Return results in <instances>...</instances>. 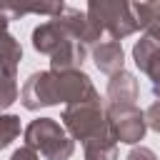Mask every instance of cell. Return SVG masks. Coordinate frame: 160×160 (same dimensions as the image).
<instances>
[{
    "mask_svg": "<svg viewBox=\"0 0 160 160\" xmlns=\"http://www.w3.org/2000/svg\"><path fill=\"white\" fill-rule=\"evenodd\" d=\"M32 48L40 55L50 58V70L52 72L80 70L85 58H88V48L80 45L55 18L40 22L32 30Z\"/></svg>",
    "mask_w": 160,
    "mask_h": 160,
    "instance_id": "6da1fadb",
    "label": "cell"
},
{
    "mask_svg": "<svg viewBox=\"0 0 160 160\" xmlns=\"http://www.w3.org/2000/svg\"><path fill=\"white\" fill-rule=\"evenodd\" d=\"M22 138H25V148L35 150L45 160H70L75 152L72 138L52 118H35L25 128Z\"/></svg>",
    "mask_w": 160,
    "mask_h": 160,
    "instance_id": "7a4b0ae2",
    "label": "cell"
},
{
    "mask_svg": "<svg viewBox=\"0 0 160 160\" xmlns=\"http://www.w3.org/2000/svg\"><path fill=\"white\" fill-rule=\"evenodd\" d=\"M62 128L70 132L72 142L80 140L82 145L95 140V138H108V118H105V105L102 98L92 102H78V105H65L62 110Z\"/></svg>",
    "mask_w": 160,
    "mask_h": 160,
    "instance_id": "3957f363",
    "label": "cell"
},
{
    "mask_svg": "<svg viewBox=\"0 0 160 160\" xmlns=\"http://www.w3.org/2000/svg\"><path fill=\"white\" fill-rule=\"evenodd\" d=\"M85 15L100 32H108L110 40H115V42H120L122 38L138 32V22H135L130 2H122V0H90Z\"/></svg>",
    "mask_w": 160,
    "mask_h": 160,
    "instance_id": "277c9868",
    "label": "cell"
},
{
    "mask_svg": "<svg viewBox=\"0 0 160 160\" xmlns=\"http://www.w3.org/2000/svg\"><path fill=\"white\" fill-rule=\"evenodd\" d=\"M105 118L115 142L138 145L148 132L145 115L138 105H105Z\"/></svg>",
    "mask_w": 160,
    "mask_h": 160,
    "instance_id": "5b68a950",
    "label": "cell"
},
{
    "mask_svg": "<svg viewBox=\"0 0 160 160\" xmlns=\"http://www.w3.org/2000/svg\"><path fill=\"white\" fill-rule=\"evenodd\" d=\"M20 102L25 110H40V108H52L60 102L58 98V82H55V72L52 70H40L32 72L22 90H20Z\"/></svg>",
    "mask_w": 160,
    "mask_h": 160,
    "instance_id": "8992f818",
    "label": "cell"
},
{
    "mask_svg": "<svg viewBox=\"0 0 160 160\" xmlns=\"http://www.w3.org/2000/svg\"><path fill=\"white\" fill-rule=\"evenodd\" d=\"M58 82V98L65 105H78V102H92L100 100V92L95 90L92 80L82 70H68V72H55Z\"/></svg>",
    "mask_w": 160,
    "mask_h": 160,
    "instance_id": "52a82bcc",
    "label": "cell"
},
{
    "mask_svg": "<svg viewBox=\"0 0 160 160\" xmlns=\"http://www.w3.org/2000/svg\"><path fill=\"white\" fill-rule=\"evenodd\" d=\"M55 20L80 42V45H85L88 50L90 48H95L98 42H100V38H102V32L88 20V15L85 12H80L78 8H70V5H65L62 8V12H58L55 15Z\"/></svg>",
    "mask_w": 160,
    "mask_h": 160,
    "instance_id": "ba28073f",
    "label": "cell"
},
{
    "mask_svg": "<svg viewBox=\"0 0 160 160\" xmlns=\"http://www.w3.org/2000/svg\"><path fill=\"white\" fill-rule=\"evenodd\" d=\"M132 60L140 68V72H145L152 82V92H160V40L142 35L135 45H132Z\"/></svg>",
    "mask_w": 160,
    "mask_h": 160,
    "instance_id": "9c48e42d",
    "label": "cell"
},
{
    "mask_svg": "<svg viewBox=\"0 0 160 160\" xmlns=\"http://www.w3.org/2000/svg\"><path fill=\"white\" fill-rule=\"evenodd\" d=\"M92 60H95V68L105 75H115L120 70H125V52H122V45L115 42V40H102L92 48Z\"/></svg>",
    "mask_w": 160,
    "mask_h": 160,
    "instance_id": "30bf717a",
    "label": "cell"
},
{
    "mask_svg": "<svg viewBox=\"0 0 160 160\" xmlns=\"http://www.w3.org/2000/svg\"><path fill=\"white\" fill-rule=\"evenodd\" d=\"M138 80L132 72L120 70L108 82V105H135L138 100Z\"/></svg>",
    "mask_w": 160,
    "mask_h": 160,
    "instance_id": "8fae6325",
    "label": "cell"
},
{
    "mask_svg": "<svg viewBox=\"0 0 160 160\" xmlns=\"http://www.w3.org/2000/svg\"><path fill=\"white\" fill-rule=\"evenodd\" d=\"M130 8L138 22V30L160 40V2H135Z\"/></svg>",
    "mask_w": 160,
    "mask_h": 160,
    "instance_id": "7c38bea8",
    "label": "cell"
},
{
    "mask_svg": "<svg viewBox=\"0 0 160 160\" xmlns=\"http://www.w3.org/2000/svg\"><path fill=\"white\" fill-rule=\"evenodd\" d=\"M22 60V48L15 35L8 30L0 32V72H18V65Z\"/></svg>",
    "mask_w": 160,
    "mask_h": 160,
    "instance_id": "4fadbf2b",
    "label": "cell"
},
{
    "mask_svg": "<svg viewBox=\"0 0 160 160\" xmlns=\"http://www.w3.org/2000/svg\"><path fill=\"white\" fill-rule=\"evenodd\" d=\"M85 160H118V142L112 135L108 138H95L82 145Z\"/></svg>",
    "mask_w": 160,
    "mask_h": 160,
    "instance_id": "5bb4252c",
    "label": "cell"
},
{
    "mask_svg": "<svg viewBox=\"0 0 160 160\" xmlns=\"http://www.w3.org/2000/svg\"><path fill=\"white\" fill-rule=\"evenodd\" d=\"M20 95L18 88V72H0V112L8 110Z\"/></svg>",
    "mask_w": 160,
    "mask_h": 160,
    "instance_id": "9a60e30c",
    "label": "cell"
},
{
    "mask_svg": "<svg viewBox=\"0 0 160 160\" xmlns=\"http://www.w3.org/2000/svg\"><path fill=\"white\" fill-rule=\"evenodd\" d=\"M20 135V118L12 112H0V150H5Z\"/></svg>",
    "mask_w": 160,
    "mask_h": 160,
    "instance_id": "2e32d148",
    "label": "cell"
},
{
    "mask_svg": "<svg viewBox=\"0 0 160 160\" xmlns=\"http://www.w3.org/2000/svg\"><path fill=\"white\" fill-rule=\"evenodd\" d=\"M142 115H145V125H148L150 130L160 132V98L152 100V102L148 105V110H142Z\"/></svg>",
    "mask_w": 160,
    "mask_h": 160,
    "instance_id": "e0dca14e",
    "label": "cell"
},
{
    "mask_svg": "<svg viewBox=\"0 0 160 160\" xmlns=\"http://www.w3.org/2000/svg\"><path fill=\"white\" fill-rule=\"evenodd\" d=\"M125 160H158V155H155L150 148H145V145H135V148L128 152Z\"/></svg>",
    "mask_w": 160,
    "mask_h": 160,
    "instance_id": "ac0fdd59",
    "label": "cell"
},
{
    "mask_svg": "<svg viewBox=\"0 0 160 160\" xmlns=\"http://www.w3.org/2000/svg\"><path fill=\"white\" fill-rule=\"evenodd\" d=\"M10 160H40V155L35 152V150H30V148H18L12 155H10Z\"/></svg>",
    "mask_w": 160,
    "mask_h": 160,
    "instance_id": "d6986e66",
    "label": "cell"
},
{
    "mask_svg": "<svg viewBox=\"0 0 160 160\" xmlns=\"http://www.w3.org/2000/svg\"><path fill=\"white\" fill-rule=\"evenodd\" d=\"M8 25H10V18H8V15L2 12V8H0V32H5Z\"/></svg>",
    "mask_w": 160,
    "mask_h": 160,
    "instance_id": "ffe728a7",
    "label": "cell"
}]
</instances>
